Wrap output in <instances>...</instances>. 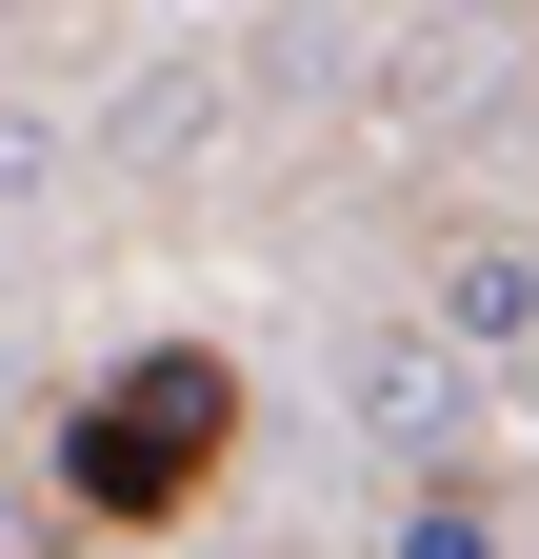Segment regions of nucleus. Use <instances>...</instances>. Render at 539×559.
Returning <instances> with one entry per match:
<instances>
[{
  "mask_svg": "<svg viewBox=\"0 0 539 559\" xmlns=\"http://www.w3.org/2000/svg\"><path fill=\"white\" fill-rule=\"evenodd\" d=\"M200 440H220V380H200V360H141L120 419L81 440V500H100V520H160L180 479H200Z\"/></svg>",
  "mask_w": 539,
  "mask_h": 559,
  "instance_id": "nucleus-1",
  "label": "nucleus"
}]
</instances>
